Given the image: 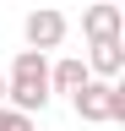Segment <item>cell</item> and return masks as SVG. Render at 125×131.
Returning a JSON list of instances; mask_svg holds the SVG:
<instances>
[{"label": "cell", "instance_id": "obj_1", "mask_svg": "<svg viewBox=\"0 0 125 131\" xmlns=\"http://www.w3.org/2000/svg\"><path fill=\"white\" fill-rule=\"evenodd\" d=\"M6 109L27 115V120L49 109V55L17 49V60H11V71H6Z\"/></svg>", "mask_w": 125, "mask_h": 131}, {"label": "cell", "instance_id": "obj_2", "mask_svg": "<svg viewBox=\"0 0 125 131\" xmlns=\"http://www.w3.org/2000/svg\"><path fill=\"white\" fill-rule=\"evenodd\" d=\"M71 109H76V120H87V126H114V120H125V88L120 82H87V88L71 98Z\"/></svg>", "mask_w": 125, "mask_h": 131}, {"label": "cell", "instance_id": "obj_3", "mask_svg": "<svg viewBox=\"0 0 125 131\" xmlns=\"http://www.w3.org/2000/svg\"><path fill=\"white\" fill-rule=\"evenodd\" d=\"M65 33H71V22H65V11H54V6H33L22 16V38H27V49H38V55L60 49Z\"/></svg>", "mask_w": 125, "mask_h": 131}, {"label": "cell", "instance_id": "obj_4", "mask_svg": "<svg viewBox=\"0 0 125 131\" xmlns=\"http://www.w3.org/2000/svg\"><path fill=\"white\" fill-rule=\"evenodd\" d=\"M82 38H87V44H120V38H125V11L114 6V0L87 6V11H82Z\"/></svg>", "mask_w": 125, "mask_h": 131}, {"label": "cell", "instance_id": "obj_5", "mask_svg": "<svg viewBox=\"0 0 125 131\" xmlns=\"http://www.w3.org/2000/svg\"><path fill=\"white\" fill-rule=\"evenodd\" d=\"M82 66H87L92 82H120V71H125V44H92Z\"/></svg>", "mask_w": 125, "mask_h": 131}, {"label": "cell", "instance_id": "obj_6", "mask_svg": "<svg viewBox=\"0 0 125 131\" xmlns=\"http://www.w3.org/2000/svg\"><path fill=\"white\" fill-rule=\"evenodd\" d=\"M87 82H92V77H87V66L76 60V55H65V60L49 66V98H54V93H71V98H76Z\"/></svg>", "mask_w": 125, "mask_h": 131}, {"label": "cell", "instance_id": "obj_7", "mask_svg": "<svg viewBox=\"0 0 125 131\" xmlns=\"http://www.w3.org/2000/svg\"><path fill=\"white\" fill-rule=\"evenodd\" d=\"M0 131H38V126L27 120V115H17V109H6V104H0Z\"/></svg>", "mask_w": 125, "mask_h": 131}, {"label": "cell", "instance_id": "obj_8", "mask_svg": "<svg viewBox=\"0 0 125 131\" xmlns=\"http://www.w3.org/2000/svg\"><path fill=\"white\" fill-rule=\"evenodd\" d=\"M0 104H6V71H0Z\"/></svg>", "mask_w": 125, "mask_h": 131}]
</instances>
